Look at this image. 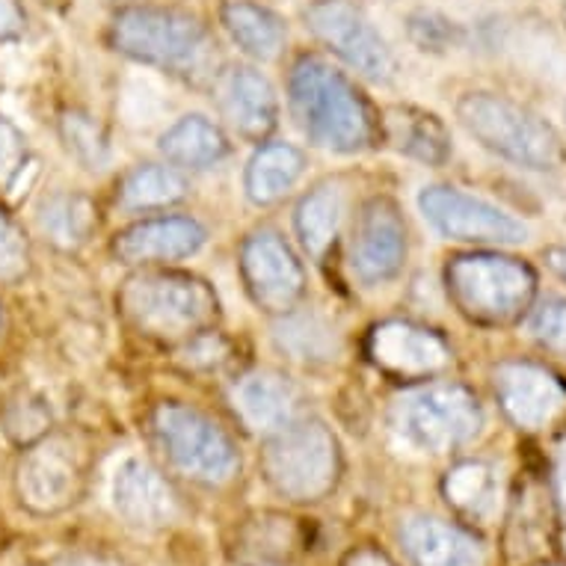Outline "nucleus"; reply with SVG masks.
Returning <instances> with one entry per match:
<instances>
[{
  "instance_id": "24",
  "label": "nucleus",
  "mask_w": 566,
  "mask_h": 566,
  "mask_svg": "<svg viewBox=\"0 0 566 566\" xmlns=\"http://www.w3.org/2000/svg\"><path fill=\"white\" fill-rule=\"evenodd\" d=\"M344 220V190L335 181L317 185L312 193L300 202L294 226H297V238L303 250L315 259H324L326 250L333 247L338 238Z\"/></svg>"
},
{
  "instance_id": "14",
  "label": "nucleus",
  "mask_w": 566,
  "mask_h": 566,
  "mask_svg": "<svg viewBox=\"0 0 566 566\" xmlns=\"http://www.w3.org/2000/svg\"><path fill=\"white\" fill-rule=\"evenodd\" d=\"M368 353L380 371L403 377V380L430 377L451 363L446 338L428 326L409 324V321H386V324L374 326L371 338H368Z\"/></svg>"
},
{
  "instance_id": "23",
  "label": "nucleus",
  "mask_w": 566,
  "mask_h": 566,
  "mask_svg": "<svg viewBox=\"0 0 566 566\" xmlns=\"http://www.w3.org/2000/svg\"><path fill=\"white\" fill-rule=\"evenodd\" d=\"M160 151L169 164L187 169H205L226 158L229 139L214 122L205 119L199 113L178 119L172 128L160 137Z\"/></svg>"
},
{
  "instance_id": "32",
  "label": "nucleus",
  "mask_w": 566,
  "mask_h": 566,
  "mask_svg": "<svg viewBox=\"0 0 566 566\" xmlns=\"http://www.w3.org/2000/svg\"><path fill=\"white\" fill-rule=\"evenodd\" d=\"M63 139L69 143V149L75 151L77 158L90 164V167H98L107 158V146H104L102 134H98V128L86 116H65Z\"/></svg>"
},
{
  "instance_id": "13",
  "label": "nucleus",
  "mask_w": 566,
  "mask_h": 566,
  "mask_svg": "<svg viewBox=\"0 0 566 566\" xmlns=\"http://www.w3.org/2000/svg\"><path fill=\"white\" fill-rule=\"evenodd\" d=\"M407 259V229L398 205L371 199L365 205L353 232L350 268L365 285H382L400 273Z\"/></svg>"
},
{
  "instance_id": "21",
  "label": "nucleus",
  "mask_w": 566,
  "mask_h": 566,
  "mask_svg": "<svg viewBox=\"0 0 566 566\" xmlns=\"http://www.w3.org/2000/svg\"><path fill=\"white\" fill-rule=\"evenodd\" d=\"M382 130L391 146L421 164H446L451 155V137L433 113L418 107H389L382 116Z\"/></svg>"
},
{
  "instance_id": "34",
  "label": "nucleus",
  "mask_w": 566,
  "mask_h": 566,
  "mask_svg": "<svg viewBox=\"0 0 566 566\" xmlns=\"http://www.w3.org/2000/svg\"><path fill=\"white\" fill-rule=\"evenodd\" d=\"M531 333L548 350L566 353V300H546L531 315Z\"/></svg>"
},
{
  "instance_id": "22",
  "label": "nucleus",
  "mask_w": 566,
  "mask_h": 566,
  "mask_svg": "<svg viewBox=\"0 0 566 566\" xmlns=\"http://www.w3.org/2000/svg\"><path fill=\"white\" fill-rule=\"evenodd\" d=\"M303 169H306L303 151L289 143H268L252 155L250 167H247V178H243L247 196L255 205L279 202L291 187L297 185Z\"/></svg>"
},
{
  "instance_id": "29",
  "label": "nucleus",
  "mask_w": 566,
  "mask_h": 566,
  "mask_svg": "<svg viewBox=\"0 0 566 566\" xmlns=\"http://www.w3.org/2000/svg\"><path fill=\"white\" fill-rule=\"evenodd\" d=\"M446 499L463 513H486L495 504V474L483 463H460L446 478Z\"/></svg>"
},
{
  "instance_id": "1",
  "label": "nucleus",
  "mask_w": 566,
  "mask_h": 566,
  "mask_svg": "<svg viewBox=\"0 0 566 566\" xmlns=\"http://www.w3.org/2000/svg\"><path fill=\"white\" fill-rule=\"evenodd\" d=\"M291 107L317 146L359 151L371 146L374 116L363 93L321 56H300L291 69Z\"/></svg>"
},
{
  "instance_id": "9",
  "label": "nucleus",
  "mask_w": 566,
  "mask_h": 566,
  "mask_svg": "<svg viewBox=\"0 0 566 566\" xmlns=\"http://www.w3.org/2000/svg\"><path fill=\"white\" fill-rule=\"evenodd\" d=\"M86 483V448L72 437H42L24 451L15 490L33 513H60L81 499Z\"/></svg>"
},
{
  "instance_id": "30",
  "label": "nucleus",
  "mask_w": 566,
  "mask_h": 566,
  "mask_svg": "<svg viewBox=\"0 0 566 566\" xmlns=\"http://www.w3.org/2000/svg\"><path fill=\"white\" fill-rule=\"evenodd\" d=\"M3 430L19 446H33L51 430V407L45 403V398H39L33 391H15L3 407Z\"/></svg>"
},
{
  "instance_id": "33",
  "label": "nucleus",
  "mask_w": 566,
  "mask_h": 566,
  "mask_svg": "<svg viewBox=\"0 0 566 566\" xmlns=\"http://www.w3.org/2000/svg\"><path fill=\"white\" fill-rule=\"evenodd\" d=\"M28 164V139L10 119L0 116V193L15 185Z\"/></svg>"
},
{
  "instance_id": "20",
  "label": "nucleus",
  "mask_w": 566,
  "mask_h": 566,
  "mask_svg": "<svg viewBox=\"0 0 566 566\" xmlns=\"http://www.w3.org/2000/svg\"><path fill=\"white\" fill-rule=\"evenodd\" d=\"M300 403L297 386L276 371H255L243 377L234 389V409L241 412L247 428L279 430L294 418V409Z\"/></svg>"
},
{
  "instance_id": "16",
  "label": "nucleus",
  "mask_w": 566,
  "mask_h": 566,
  "mask_svg": "<svg viewBox=\"0 0 566 566\" xmlns=\"http://www.w3.org/2000/svg\"><path fill=\"white\" fill-rule=\"evenodd\" d=\"M113 507L134 528H167L178 520V499L167 478L146 460H128L113 478Z\"/></svg>"
},
{
  "instance_id": "11",
  "label": "nucleus",
  "mask_w": 566,
  "mask_h": 566,
  "mask_svg": "<svg viewBox=\"0 0 566 566\" xmlns=\"http://www.w3.org/2000/svg\"><path fill=\"white\" fill-rule=\"evenodd\" d=\"M306 24L359 75L371 81H389L395 75V56L386 39L365 19L363 10H356L347 0H315L306 10Z\"/></svg>"
},
{
  "instance_id": "4",
  "label": "nucleus",
  "mask_w": 566,
  "mask_h": 566,
  "mask_svg": "<svg viewBox=\"0 0 566 566\" xmlns=\"http://www.w3.org/2000/svg\"><path fill=\"white\" fill-rule=\"evenodd\" d=\"M448 294L469 321L486 326L513 324L534 300L537 276L507 255H460L446 270Z\"/></svg>"
},
{
  "instance_id": "38",
  "label": "nucleus",
  "mask_w": 566,
  "mask_h": 566,
  "mask_svg": "<svg viewBox=\"0 0 566 566\" xmlns=\"http://www.w3.org/2000/svg\"><path fill=\"white\" fill-rule=\"evenodd\" d=\"M546 264L566 282V247H555L546 252Z\"/></svg>"
},
{
  "instance_id": "5",
  "label": "nucleus",
  "mask_w": 566,
  "mask_h": 566,
  "mask_svg": "<svg viewBox=\"0 0 566 566\" xmlns=\"http://www.w3.org/2000/svg\"><path fill=\"white\" fill-rule=\"evenodd\" d=\"M111 42L119 54L169 72L199 69L208 56L202 21L172 7H125L113 15Z\"/></svg>"
},
{
  "instance_id": "36",
  "label": "nucleus",
  "mask_w": 566,
  "mask_h": 566,
  "mask_svg": "<svg viewBox=\"0 0 566 566\" xmlns=\"http://www.w3.org/2000/svg\"><path fill=\"white\" fill-rule=\"evenodd\" d=\"M24 24H28V15L21 10L19 0H0V42L21 36Z\"/></svg>"
},
{
  "instance_id": "31",
  "label": "nucleus",
  "mask_w": 566,
  "mask_h": 566,
  "mask_svg": "<svg viewBox=\"0 0 566 566\" xmlns=\"http://www.w3.org/2000/svg\"><path fill=\"white\" fill-rule=\"evenodd\" d=\"M30 250L24 234L0 211V282H15L28 273Z\"/></svg>"
},
{
  "instance_id": "10",
  "label": "nucleus",
  "mask_w": 566,
  "mask_h": 566,
  "mask_svg": "<svg viewBox=\"0 0 566 566\" xmlns=\"http://www.w3.org/2000/svg\"><path fill=\"white\" fill-rule=\"evenodd\" d=\"M418 208L428 217V223L451 241L520 243L528 238V229L516 217L457 187H424L418 193Z\"/></svg>"
},
{
  "instance_id": "12",
  "label": "nucleus",
  "mask_w": 566,
  "mask_h": 566,
  "mask_svg": "<svg viewBox=\"0 0 566 566\" xmlns=\"http://www.w3.org/2000/svg\"><path fill=\"white\" fill-rule=\"evenodd\" d=\"M241 273L252 303L270 315H289L306 291L297 255L273 229H259L243 241Z\"/></svg>"
},
{
  "instance_id": "2",
  "label": "nucleus",
  "mask_w": 566,
  "mask_h": 566,
  "mask_svg": "<svg viewBox=\"0 0 566 566\" xmlns=\"http://www.w3.org/2000/svg\"><path fill=\"white\" fill-rule=\"evenodd\" d=\"M128 324L158 342H190L208 333L220 315V303L208 282L185 273H137L119 291Z\"/></svg>"
},
{
  "instance_id": "35",
  "label": "nucleus",
  "mask_w": 566,
  "mask_h": 566,
  "mask_svg": "<svg viewBox=\"0 0 566 566\" xmlns=\"http://www.w3.org/2000/svg\"><path fill=\"white\" fill-rule=\"evenodd\" d=\"M454 24L446 21L442 15H433V12H418L409 19V36L416 45H421L424 51H439V48H448L454 42Z\"/></svg>"
},
{
  "instance_id": "27",
  "label": "nucleus",
  "mask_w": 566,
  "mask_h": 566,
  "mask_svg": "<svg viewBox=\"0 0 566 566\" xmlns=\"http://www.w3.org/2000/svg\"><path fill=\"white\" fill-rule=\"evenodd\" d=\"M276 344L297 363H329L338 353L335 329L321 315H285L276 326Z\"/></svg>"
},
{
  "instance_id": "8",
  "label": "nucleus",
  "mask_w": 566,
  "mask_h": 566,
  "mask_svg": "<svg viewBox=\"0 0 566 566\" xmlns=\"http://www.w3.org/2000/svg\"><path fill=\"white\" fill-rule=\"evenodd\" d=\"M151 428L169 463L193 481L226 483L232 481L241 465L232 439L196 409L181 403H160L151 416Z\"/></svg>"
},
{
  "instance_id": "37",
  "label": "nucleus",
  "mask_w": 566,
  "mask_h": 566,
  "mask_svg": "<svg viewBox=\"0 0 566 566\" xmlns=\"http://www.w3.org/2000/svg\"><path fill=\"white\" fill-rule=\"evenodd\" d=\"M51 566H122L111 557H102V555H69V557H60L54 560Z\"/></svg>"
},
{
  "instance_id": "40",
  "label": "nucleus",
  "mask_w": 566,
  "mask_h": 566,
  "mask_svg": "<svg viewBox=\"0 0 566 566\" xmlns=\"http://www.w3.org/2000/svg\"><path fill=\"white\" fill-rule=\"evenodd\" d=\"M350 566H391L386 557L374 555V552H363V555H356L350 560Z\"/></svg>"
},
{
  "instance_id": "39",
  "label": "nucleus",
  "mask_w": 566,
  "mask_h": 566,
  "mask_svg": "<svg viewBox=\"0 0 566 566\" xmlns=\"http://www.w3.org/2000/svg\"><path fill=\"white\" fill-rule=\"evenodd\" d=\"M555 483H557V499H560V507L566 513V451L557 460V472H555Z\"/></svg>"
},
{
  "instance_id": "17",
  "label": "nucleus",
  "mask_w": 566,
  "mask_h": 566,
  "mask_svg": "<svg viewBox=\"0 0 566 566\" xmlns=\"http://www.w3.org/2000/svg\"><path fill=\"white\" fill-rule=\"evenodd\" d=\"M217 104H220L223 119L241 137L259 143L276 128V90L270 86L268 77L250 69V65H232L217 77Z\"/></svg>"
},
{
  "instance_id": "18",
  "label": "nucleus",
  "mask_w": 566,
  "mask_h": 566,
  "mask_svg": "<svg viewBox=\"0 0 566 566\" xmlns=\"http://www.w3.org/2000/svg\"><path fill=\"white\" fill-rule=\"evenodd\" d=\"M205 247V229L190 217H158L143 220L116 234L113 252L125 264L190 259Z\"/></svg>"
},
{
  "instance_id": "6",
  "label": "nucleus",
  "mask_w": 566,
  "mask_h": 566,
  "mask_svg": "<svg viewBox=\"0 0 566 566\" xmlns=\"http://www.w3.org/2000/svg\"><path fill=\"white\" fill-rule=\"evenodd\" d=\"M270 486L294 502H317L338 481V442L317 418L273 430L261 451Z\"/></svg>"
},
{
  "instance_id": "19",
  "label": "nucleus",
  "mask_w": 566,
  "mask_h": 566,
  "mask_svg": "<svg viewBox=\"0 0 566 566\" xmlns=\"http://www.w3.org/2000/svg\"><path fill=\"white\" fill-rule=\"evenodd\" d=\"M400 539L412 566H483L478 539L437 516H412Z\"/></svg>"
},
{
  "instance_id": "41",
  "label": "nucleus",
  "mask_w": 566,
  "mask_h": 566,
  "mask_svg": "<svg viewBox=\"0 0 566 566\" xmlns=\"http://www.w3.org/2000/svg\"><path fill=\"white\" fill-rule=\"evenodd\" d=\"M261 566H268V564H261Z\"/></svg>"
},
{
  "instance_id": "7",
  "label": "nucleus",
  "mask_w": 566,
  "mask_h": 566,
  "mask_svg": "<svg viewBox=\"0 0 566 566\" xmlns=\"http://www.w3.org/2000/svg\"><path fill=\"white\" fill-rule=\"evenodd\" d=\"M481 421L478 398L457 382L412 389L395 407V430L409 446L428 454H446L465 446L481 430Z\"/></svg>"
},
{
  "instance_id": "3",
  "label": "nucleus",
  "mask_w": 566,
  "mask_h": 566,
  "mask_svg": "<svg viewBox=\"0 0 566 566\" xmlns=\"http://www.w3.org/2000/svg\"><path fill=\"white\" fill-rule=\"evenodd\" d=\"M457 119L483 149L534 172H555L566 164L564 139L546 119L495 93H469L457 104Z\"/></svg>"
},
{
  "instance_id": "28",
  "label": "nucleus",
  "mask_w": 566,
  "mask_h": 566,
  "mask_svg": "<svg viewBox=\"0 0 566 566\" xmlns=\"http://www.w3.org/2000/svg\"><path fill=\"white\" fill-rule=\"evenodd\" d=\"M42 232L51 238V243L63 250H75L93 234L95 229V208L86 196L63 193L48 199L39 214Z\"/></svg>"
},
{
  "instance_id": "25",
  "label": "nucleus",
  "mask_w": 566,
  "mask_h": 566,
  "mask_svg": "<svg viewBox=\"0 0 566 566\" xmlns=\"http://www.w3.org/2000/svg\"><path fill=\"white\" fill-rule=\"evenodd\" d=\"M223 28L229 36L259 60H273L285 45V24L270 10L250 3V0H232L223 7Z\"/></svg>"
},
{
  "instance_id": "26",
  "label": "nucleus",
  "mask_w": 566,
  "mask_h": 566,
  "mask_svg": "<svg viewBox=\"0 0 566 566\" xmlns=\"http://www.w3.org/2000/svg\"><path fill=\"white\" fill-rule=\"evenodd\" d=\"M187 181L172 167L146 164L125 176L119 187V205L128 211H151V208H167L185 199Z\"/></svg>"
},
{
  "instance_id": "15",
  "label": "nucleus",
  "mask_w": 566,
  "mask_h": 566,
  "mask_svg": "<svg viewBox=\"0 0 566 566\" xmlns=\"http://www.w3.org/2000/svg\"><path fill=\"white\" fill-rule=\"evenodd\" d=\"M495 391L504 412L525 430H543L566 412V386L555 374L531 363L495 368Z\"/></svg>"
}]
</instances>
